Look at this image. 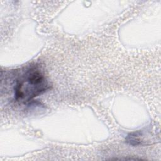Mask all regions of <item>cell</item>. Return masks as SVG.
Masks as SVG:
<instances>
[{"label": "cell", "instance_id": "cell-1", "mask_svg": "<svg viewBox=\"0 0 161 161\" xmlns=\"http://www.w3.org/2000/svg\"><path fill=\"white\" fill-rule=\"evenodd\" d=\"M50 86L42 71L38 66L28 68L16 79L14 86L15 100L28 103L42 94Z\"/></svg>", "mask_w": 161, "mask_h": 161}, {"label": "cell", "instance_id": "cell-2", "mask_svg": "<svg viewBox=\"0 0 161 161\" xmlns=\"http://www.w3.org/2000/svg\"><path fill=\"white\" fill-rule=\"evenodd\" d=\"M143 134L141 131H133L129 133L126 137V142L132 146H138L143 144Z\"/></svg>", "mask_w": 161, "mask_h": 161}]
</instances>
